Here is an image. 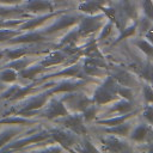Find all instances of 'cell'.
Here are the masks:
<instances>
[{
	"mask_svg": "<svg viewBox=\"0 0 153 153\" xmlns=\"http://www.w3.org/2000/svg\"><path fill=\"white\" fill-rule=\"evenodd\" d=\"M115 78H116L121 84H123V85H131V84H134L133 78H131L128 73H126V72H123V71L118 72V73L115 75Z\"/></svg>",
	"mask_w": 153,
	"mask_h": 153,
	"instance_id": "obj_1",
	"label": "cell"
},
{
	"mask_svg": "<svg viewBox=\"0 0 153 153\" xmlns=\"http://www.w3.org/2000/svg\"><path fill=\"white\" fill-rule=\"evenodd\" d=\"M147 134H148V129H147V127H145V126H140L139 128L135 129V131L133 133L131 137H133L134 140L139 141V140H142Z\"/></svg>",
	"mask_w": 153,
	"mask_h": 153,
	"instance_id": "obj_2",
	"label": "cell"
},
{
	"mask_svg": "<svg viewBox=\"0 0 153 153\" xmlns=\"http://www.w3.org/2000/svg\"><path fill=\"white\" fill-rule=\"evenodd\" d=\"M136 44H137V47H139L141 50H143L147 55L153 56V47H152L151 44H148V42H146V41H137Z\"/></svg>",
	"mask_w": 153,
	"mask_h": 153,
	"instance_id": "obj_3",
	"label": "cell"
},
{
	"mask_svg": "<svg viewBox=\"0 0 153 153\" xmlns=\"http://www.w3.org/2000/svg\"><path fill=\"white\" fill-rule=\"evenodd\" d=\"M143 10H145V13L148 16V18L153 19V4L151 0L143 1Z\"/></svg>",
	"mask_w": 153,
	"mask_h": 153,
	"instance_id": "obj_4",
	"label": "cell"
},
{
	"mask_svg": "<svg viewBox=\"0 0 153 153\" xmlns=\"http://www.w3.org/2000/svg\"><path fill=\"white\" fill-rule=\"evenodd\" d=\"M128 116H129V115H126V116H123V117H117V118H114V120H108V121H104V123H108V124H111V126H118V124H121Z\"/></svg>",
	"mask_w": 153,
	"mask_h": 153,
	"instance_id": "obj_5",
	"label": "cell"
},
{
	"mask_svg": "<svg viewBox=\"0 0 153 153\" xmlns=\"http://www.w3.org/2000/svg\"><path fill=\"white\" fill-rule=\"evenodd\" d=\"M143 116H145L146 120H148V122H151L153 124V106H147L145 109Z\"/></svg>",
	"mask_w": 153,
	"mask_h": 153,
	"instance_id": "obj_6",
	"label": "cell"
},
{
	"mask_svg": "<svg viewBox=\"0 0 153 153\" xmlns=\"http://www.w3.org/2000/svg\"><path fill=\"white\" fill-rule=\"evenodd\" d=\"M128 129H129V127H128V126L118 124V127H117V128H115V129H112L111 131L117 133V134H121V135H126V134L128 133Z\"/></svg>",
	"mask_w": 153,
	"mask_h": 153,
	"instance_id": "obj_7",
	"label": "cell"
},
{
	"mask_svg": "<svg viewBox=\"0 0 153 153\" xmlns=\"http://www.w3.org/2000/svg\"><path fill=\"white\" fill-rule=\"evenodd\" d=\"M143 94H145V98L147 102H153V90L148 86H145L143 87Z\"/></svg>",
	"mask_w": 153,
	"mask_h": 153,
	"instance_id": "obj_8",
	"label": "cell"
},
{
	"mask_svg": "<svg viewBox=\"0 0 153 153\" xmlns=\"http://www.w3.org/2000/svg\"><path fill=\"white\" fill-rule=\"evenodd\" d=\"M130 109H131V105H130V103H127V102L120 103L116 106V110H120V111H127V110H130Z\"/></svg>",
	"mask_w": 153,
	"mask_h": 153,
	"instance_id": "obj_9",
	"label": "cell"
},
{
	"mask_svg": "<svg viewBox=\"0 0 153 153\" xmlns=\"http://www.w3.org/2000/svg\"><path fill=\"white\" fill-rule=\"evenodd\" d=\"M135 31V25H133V26H130L128 30H126L123 33H122V36L120 37V39H122V38H124V37H127V36H129V35H131L133 32Z\"/></svg>",
	"mask_w": 153,
	"mask_h": 153,
	"instance_id": "obj_10",
	"label": "cell"
},
{
	"mask_svg": "<svg viewBox=\"0 0 153 153\" xmlns=\"http://www.w3.org/2000/svg\"><path fill=\"white\" fill-rule=\"evenodd\" d=\"M118 92H120L121 94H123L126 98L131 99V92H130L128 88H121V90H118Z\"/></svg>",
	"mask_w": 153,
	"mask_h": 153,
	"instance_id": "obj_11",
	"label": "cell"
},
{
	"mask_svg": "<svg viewBox=\"0 0 153 153\" xmlns=\"http://www.w3.org/2000/svg\"><path fill=\"white\" fill-rule=\"evenodd\" d=\"M140 24H141V30H148V27H149V23H148V20L142 19Z\"/></svg>",
	"mask_w": 153,
	"mask_h": 153,
	"instance_id": "obj_12",
	"label": "cell"
},
{
	"mask_svg": "<svg viewBox=\"0 0 153 153\" xmlns=\"http://www.w3.org/2000/svg\"><path fill=\"white\" fill-rule=\"evenodd\" d=\"M147 37L153 42V27L152 29H148V32H147Z\"/></svg>",
	"mask_w": 153,
	"mask_h": 153,
	"instance_id": "obj_13",
	"label": "cell"
}]
</instances>
